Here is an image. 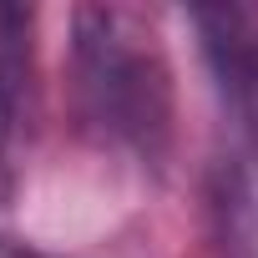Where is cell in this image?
Instances as JSON below:
<instances>
[{
    "mask_svg": "<svg viewBox=\"0 0 258 258\" xmlns=\"http://www.w3.org/2000/svg\"><path fill=\"white\" fill-rule=\"evenodd\" d=\"M0 258H51V253H41V248H31V243H16V238L0 233Z\"/></svg>",
    "mask_w": 258,
    "mask_h": 258,
    "instance_id": "obj_5",
    "label": "cell"
},
{
    "mask_svg": "<svg viewBox=\"0 0 258 258\" xmlns=\"http://www.w3.org/2000/svg\"><path fill=\"white\" fill-rule=\"evenodd\" d=\"M11 116H16V101L0 96V208L11 203V157H6V147H11Z\"/></svg>",
    "mask_w": 258,
    "mask_h": 258,
    "instance_id": "obj_4",
    "label": "cell"
},
{
    "mask_svg": "<svg viewBox=\"0 0 258 258\" xmlns=\"http://www.w3.org/2000/svg\"><path fill=\"white\" fill-rule=\"evenodd\" d=\"M71 91L81 121L106 142L162 157L172 137V71L137 11L81 6L71 16Z\"/></svg>",
    "mask_w": 258,
    "mask_h": 258,
    "instance_id": "obj_1",
    "label": "cell"
},
{
    "mask_svg": "<svg viewBox=\"0 0 258 258\" xmlns=\"http://www.w3.org/2000/svg\"><path fill=\"white\" fill-rule=\"evenodd\" d=\"M31 76V11L0 6V96L16 101Z\"/></svg>",
    "mask_w": 258,
    "mask_h": 258,
    "instance_id": "obj_3",
    "label": "cell"
},
{
    "mask_svg": "<svg viewBox=\"0 0 258 258\" xmlns=\"http://www.w3.org/2000/svg\"><path fill=\"white\" fill-rule=\"evenodd\" d=\"M192 26L203 36L208 66L228 96V106L258 126V6H203L192 11Z\"/></svg>",
    "mask_w": 258,
    "mask_h": 258,
    "instance_id": "obj_2",
    "label": "cell"
}]
</instances>
